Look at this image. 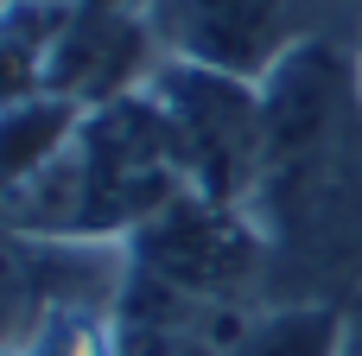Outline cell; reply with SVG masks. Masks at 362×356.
Returning a JSON list of instances; mask_svg holds the SVG:
<instances>
[{
    "instance_id": "1",
    "label": "cell",
    "mask_w": 362,
    "mask_h": 356,
    "mask_svg": "<svg viewBox=\"0 0 362 356\" xmlns=\"http://www.w3.org/2000/svg\"><path fill=\"white\" fill-rule=\"evenodd\" d=\"M261 185L255 217L274 242V268L337 261L362 242V57L356 32H325L299 45L261 83Z\"/></svg>"
},
{
    "instance_id": "2",
    "label": "cell",
    "mask_w": 362,
    "mask_h": 356,
    "mask_svg": "<svg viewBox=\"0 0 362 356\" xmlns=\"http://www.w3.org/2000/svg\"><path fill=\"white\" fill-rule=\"evenodd\" d=\"M191 191L159 108L140 96L83 108L64 140L0 197V223L45 242L121 248L146 217Z\"/></svg>"
},
{
    "instance_id": "3",
    "label": "cell",
    "mask_w": 362,
    "mask_h": 356,
    "mask_svg": "<svg viewBox=\"0 0 362 356\" xmlns=\"http://www.w3.org/2000/svg\"><path fill=\"white\" fill-rule=\"evenodd\" d=\"M121 261L134 274H153L165 287L229 299V306H267L274 287V242L248 204L178 191L159 217H146L127 242Z\"/></svg>"
},
{
    "instance_id": "4",
    "label": "cell",
    "mask_w": 362,
    "mask_h": 356,
    "mask_svg": "<svg viewBox=\"0 0 362 356\" xmlns=\"http://www.w3.org/2000/svg\"><path fill=\"white\" fill-rule=\"evenodd\" d=\"M146 102L159 108L191 191L229 197V204H248L255 210L261 147H267L261 83H242V76H223V70L165 57L153 70V83H146Z\"/></svg>"
},
{
    "instance_id": "5",
    "label": "cell",
    "mask_w": 362,
    "mask_h": 356,
    "mask_svg": "<svg viewBox=\"0 0 362 356\" xmlns=\"http://www.w3.org/2000/svg\"><path fill=\"white\" fill-rule=\"evenodd\" d=\"M165 57L267 83L299 45L344 32L337 0H146Z\"/></svg>"
},
{
    "instance_id": "6",
    "label": "cell",
    "mask_w": 362,
    "mask_h": 356,
    "mask_svg": "<svg viewBox=\"0 0 362 356\" xmlns=\"http://www.w3.org/2000/svg\"><path fill=\"white\" fill-rule=\"evenodd\" d=\"M159 64H165V45L153 32L146 0H70L57 51H51L45 96L70 102V108L127 102L153 83Z\"/></svg>"
},
{
    "instance_id": "7",
    "label": "cell",
    "mask_w": 362,
    "mask_h": 356,
    "mask_svg": "<svg viewBox=\"0 0 362 356\" xmlns=\"http://www.w3.org/2000/svg\"><path fill=\"white\" fill-rule=\"evenodd\" d=\"M255 306L204 299L185 287H165L153 274H134L121 261V299H115V356H229Z\"/></svg>"
},
{
    "instance_id": "8",
    "label": "cell",
    "mask_w": 362,
    "mask_h": 356,
    "mask_svg": "<svg viewBox=\"0 0 362 356\" xmlns=\"http://www.w3.org/2000/svg\"><path fill=\"white\" fill-rule=\"evenodd\" d=\"M70 0H0V115L45 96Z\"/></svg>"
},
{
    "instance_id": "9",
    "label": "cell",
    "mask_w": 362,
    "mask_h": 356,
    "mask_svg": "<svg viewBox=\"0 0 362 356\" xmlns=\"http://www.w3.org/2000/svg\"><path fill=\"white\" fill-rule=\"evenodd\" d=\"M344 325H350V299H312V293L267 299L255 306L229 356H344Z\"/></svg>"
},
{
    "instance_id": "10",
    "label": "cell",
    "mask_w": 362,
    "mask_h": 356,
    "mask_svg": "<svg viewBox=\"0 0 362 356\" xmlns=\"http://www.w3.org/2000/svg\"><path fill=\"white\" fill-rule=\"evenodd\" d=\"M344 356H362V293L350 299V325H344Z\"/></svg>"
},
{
    "instance_id": "11",
    "label": "cell",
    "mask_w": 362,
    "mask_h": 356,
    "mask_svg": "<svg viewBox=\"0 0 362 356\" xmlns=\"http://www.w3.org/2000/svg\"><path fill=\"white\" fill-rule=\"evenodd\" d=\"M356 57H362V25H356Z\"/></svg>"
}]
</instances>
